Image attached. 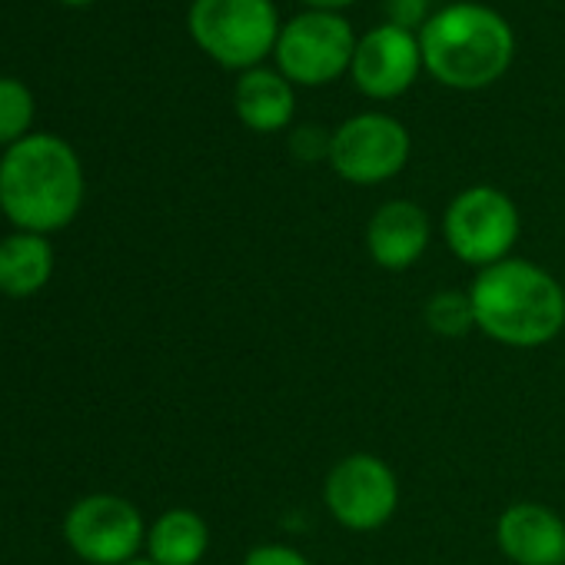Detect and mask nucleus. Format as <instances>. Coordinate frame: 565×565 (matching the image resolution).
Returning <instances> with one entry per match:
<instances>
[{
    "instance_id": "obj_17",
    "label": "nucleus",
    "mask_w": 565,
    "mask_h": 565,
    "mask_svg": "<svg viewBox=\"0 0 565 565\" xmlns=\"http://www.w3.org/2000/svg\"><path fill=\"white\" fill-rule=\"evenodd\" d=\"M34 124V94L28 84L14 77H0V143L14 147L18 140L31 137Z\"/></svg>"
},
{
    "instance_id": "obj_18",
    "label": "nucleus",
    "mask_w": 565,
    "mask_h": 565,
    "mask_svg": "<svg viewBox=\"0 0 565 565\" xmlns=\"http://www.w3.org/2000/svg\"><path fill=\"white\" fill-rule=\"evenodd\" d=\"M243 565H313V562L287 542H263L246 552Z\"/></svg>"
},
{
    "instance_id": "obj_2",
    "label": "nucleus",
    "mask_w": 565,
    "mask_h": 565,
    "mask_svg": "<svg viewBox=\"0 0 565 565\" xmlns=\"http://www.w3.org/2000/svg\"><path fill=\"white\" fill-rule=\"evenodd\" d=\"M84 203L77 150L54 134H31L0 160V210L24 233L64 230Z\"/></svg>"
},
{
    "instance_id": "obj_23",
    "label": "nucleus",
    "mask_w": 565,
    "mask_h": 565,
    "mask_svg": "<svg viewBox=\"0 0 565 565\" xmlns=\"http://www.w3.org/2000/svg\"><path fill=\"white\" fill-rule=\"evenodd\" d=\"M127 565H157V562H150V558H134V562H127Z\"/></svg>"
},
{
    "instance_id": "obj_7",
    "label": "nucleus",
    "mask_w": 565,
    "mask_h": 565,
    "mask_svg": "<svg viewBox=\"0 0 565 565\" xmlns=\"http://www.w3.org/2000/svg\"><path fill=\"white\" fill-rule=\"evenodd\" d=\"M323 505L347 532H376L399 509V479L386 459L350 452L327 472Z\"/></svg>"
},
{
    "instance_id": "obj_16",
    "label": "nucleus",
    "mask_w": 565,
    "mask_h": 565,
    "mask_svg": "<svg viewBox=\"0 0 565 565\" xmlns=\"http://www.w3.org/2000/svg\"><path fill=\"white\" fill-rule=\"evenodd\" d=\"M423 317H426V327L436 337H446V340H459V337L476 330V313H472L469 290H439V294H433Z\"/></svg>"
},
{
    "instance_id": "obj_6",
    "label": "nucleus",
    "mask_w": 565,
    "mask_h": 565,
    "mask_svg": "<svg viewBox=\"0 0 565 565\" xmlns=\"http://www.w3.org/2000/svg\"><path fill=\"white\" fill-rule=\"evenodd\" d=\"M356 34L347 18L330 11H307L279 31L276 41V71L290 84L323 87L343 77L353 67Z\"/></svg>"
},
{
    "instance_id": "obj_5",
    "label": "nucleus",
    "mask_w": 565,
    "mask_h": 565,
    "mask_svg": "<svg viewBox=\"0 0 565 565\" xmlns=\"http://www.w3.org/2000/svg\"><path fill=\"white\" fill-rule=\"evenodd\" d=\"M522 216L512 196L499 186H466L443 213V239L449 253L476 269L495 266L512 256L519 243Z\"/></svg>"
},
{
    "instance_id": "obj_10",
    "label": "nucleus",
    "mask_w": 565,
    "mask_h": 565,
    "mask_svg": "<svg viewBox=\"0 0 565 565\" xmlns=\"http://www.w3.org/2000/svg\"><path fill=\"white\" fill-rule=\"evenodd\" d=\"M423 71V47L419 38L399 24L373 28L353 54V84L373 100H396L403 97Z\"/></svg>"
},
{
    "instance_id": "obj_3",
    "label": "nucleus",
    "mask_w": 565,
    "mask_h": 565,
    "mask_svg": "<svg viewBox=\"0 0 565 565\" xmlns=\"http://www.w3.org/2000/svg\"><path fill=\"white\" fill-rule=\"evenodd\" d=\"M423 67L452 90H482L495 84L515 54L509 21L472 0H459L436 14L419 31Z\"/></svg>"
},
{
    "instance_id": "obj_20",
    "label": "nucleus",
    "mask_w": 565,
    "mask_h": 565,
    "mask_svg": "<svg viewBox=\"0 0 565 565\" xmlns=\"http://www.w3.org/2000/svg\"><path fill=\"white\" fill-rule=\"evenodd\" d=\"M386 11H390V24H399L406 31H413L416 24H426V11H429V0H386Z\"/></svg>"
},
{
    "instance_id": "obj_11",
    "label": "nucleus",
    "mask_w": 565,
    "mask_h": 565,
    "mask_svg": "<svg viewBox=\"0 0 565 565\" xmlns=\"http://www.w3.org/2000/svg\"><path fill=\"white\" fill-rule=\"evenodd\" d=\"M495 545L512 565H565V519L545 502H512L495 519Z\"/></svg>"
},
{
    "instance_id": "obj_8",
    "label": "nucleus",
    "mask_w": 565,
    "mask_h": 565,
    "mask_svg": "<svg viewBox=\"0 0 565 565\" xmlns=\"http://www.w3.org/2000/svg\"><path fill=\"white\" fill-rule=\"evenodd\" d=\"M409 130L390 114H356L333 130L330 167L353 186H376L403 173L409 163Z\"/></svg>"
},
{
    "instance_id": "obj_15",
    "label": "nucleus",
    "mask_w": 565,
    "mask_h": 565,
    "mask_svg": "<svg viewBox=\"0 0 565 565\" xmlns=\"http://www.w3.org/2000/svg\"><path fill=\"white\" fill-rule=\"evenodd\" d=\"M210 548V525L193 509H167L147 529V558L157 565H200Z\"/></svg>"
},
{
    "instance_id": "obj_21",
    "label": "nucleus",
    "mask_w": 565,
    "mask_h": 565,
    "mask_svg": "<svg viewBox=\"0 0 565 565\" xmlns=\"http://www.w3.org/2000/svg\"><path fill=\"white\" fill-rule=\"evenodd\" d=\"M303 4H310V11H330V14H337V11L356 4V0H303Z\"/></svg>"
},
{
    "instance_id": "obj_9",
    "label": "nucleus",
    "mask_w": 565,
    "mask_h": 565,
    "mask_svg": "<svg viewBox=\"0 0 565 565\" xmlns=\"http://www.w3.org/2000/svg\"><path fill=\"white\" fill-rule=\"evenodd\" d=\"M64 539L90 565H127L147 545V525L130 499L97 492L74 502L64 519Z\"/></svg>"
},
{
    "instance_id": "obj_13",
    "label": "nucleus",
    "mask_w": 565,
    "mask_h": 565,
    "mask_svg": "<svg viewBox=\"0 0 565 565\" xmlns=\"http://www.w3.org/2000/svg\"><path fill=\"white\" fill-rule=\"evenodd\" d=\"M233 110L243 127L253 134H279L297 117V94L294 84L279 71L253 67L243 71L233 87Z\"/></svg>"
},
{
    "instance_id": "obj_22",
    "label": "nucleus",
    "mask_w": 565,
    "mask_h": 565,
    "mask_svg": "<svg viewBox=\"0 0 565 565\" xmlns=\"http://www.w3.org/2000/svg\"><path fill=\"white\" fill-rule=\"evenodd\" d=\"M61 4H67V8H87V4H94V0H61Z\"/></svg>"
},
{
    "instance_id": "obj_1",
    "label": "nucleus",
    "mask_w": 565,
    "mask_h": 565,
    "mask_svg": "<svg viewBox=\"0 0 565 565\" xmlns=\"http://www.w3.org/2000/svg\"><path fill=\"white\" fill-rule=\"evenodd\" d=\"M476 330L509 350H535L565 330V287L539 263L509 256L469 282Z\"/></svg>"
},
{
    "instance_id": "obj_4",
    "label": "nucleus",
    "mask_w": 565,
    "mask_h": 565,
    "mask_svg": "<svg viewBox=\"0 0 565 565\" xmlns=\"http://www.w3.org/2000/svg\"><path fill=\"white\" fill-rule=\"evenodd\" d=\"M186 28L193 44L230 71L259 67L282 31L273 0H193Z\"/></svg>"
},
{
    "instance_id": "obj_12",
    "label": "nucleus",
    "mask_w": 565,
    "mask_h": 565,
    "mask_svg": "<svg viewBox=\"0 0 565 565\" xmlns=\"http://www.w3.org/2000/svg\"><path fill=\"white\" fill-rule=\"evenodd\" d=\"M429 213L413 200H386L366 223V253L386 273L413 269L429 249Z\"/></svg>"
},
{
    "instance_id": "obj_14",
    "label": "nucleus",
    "mask_w": 565,
    "mask_h": 565,
    "mask_svg": "<svg viewBox=\"0 0 565 565\" xmlns=\"http://www.w3.org/2000/svg\"><path fill=\"white\" fill-rule=\"evenodd\" d=\"M54 273V249L41 233H11L0 239V294L28 300L47 287Z\"/></svg>"
},
{
    "instance_id": "obj_19",
    "label": "nucleus",
    "mask_w": 565,
    "mask_h": 565,
    "mask_svg": "<svg viewBox=\"0 0 565 565\" xmlns=\"http://www.w3.org/2000/svg\"><path fill=\"white\" fill-rule=\"evenodd\" d=\"M330 140L333 134H323L320 127H297L290 147H294V157L303 160V163H317V160H330Z\"/></svg>"
}]
</instances>
